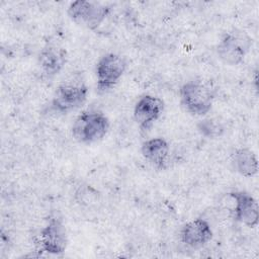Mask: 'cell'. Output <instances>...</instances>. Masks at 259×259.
Returning <instances> with one entry per match:
<instances>
[{"mask_svg": "<svg viewBox=\"0 0 259 259\" xmlns=\"http://www.w3.org/2000/svg\"><path fill=\"white\" fill-rule=\"evenodd\" d=\"M179 96L182 107L188 113L202 116L211 109L215 92L209 82L190 80L181 86Z\"/></svg>", "mask_w": 259, "mask_h": 259, "instance_id": "obj_1", "label": "cell"}, {"mask_svg": "<svg viewBox=\"0 0 259 259\" xmlns=\"http://www.w3.org/2000/svg\"><path fill=\"white\" fill-rule=\"evenodd\" d=\"M109 130V119L99 110H84L74 120L72 136L80 144L101 141Z\"/></svg>", "mask_w": 259, "mask_h": 259, "instance_id": "obj_2", "label": "cell"}, {"mask_svg": "<svg viewBox=\"0 0 259 259\" xmlns=\"http://www.w3.org/2000/svg\"><path fill=\"white\" fill-rule=\"evenodd\" d=\"M126 68L127 61L125 57L115 53H108L102 56L95 69L98 92L104 93L113 88L123 76Z\"/></svg>", "mask_w": 259, "mask_h": 259, "instance_id": "obj_4", "label": "cell"}, {"mask_svg": "<svg viewBox=\"0 0 259 259\" xmlns=\"http://www.w3.org/2000/svg\"><path fill=\"white\" fill-rule=\"evenodd\" d=\"M232 164L236 172L250 178L258 172V159L256 154L248 148H239L232 155Z\"/></svg>", "mask_w": 259, "mask_h": 259, "instance_id": "obj_13", "label": "cell"}, {"mask_svg": "<svg viewBox=\"0 0 259 259\" xmlns=\"http://www.w3.org/2000/svg\"><path fill=\"white\" fill-rule=\"evenodd\" d=\"M67 51L58 45L45 46L37 57L38 65L41 71L49 77L58 75L67 63Z\"/></svg>", "mask_w": 259, "mask_h": 259, "instance_id": "obj_11", "label": "cell"}, {"mask_svg": "<svg viewBox=\"0 0 259 259\" xmlns=\"http://www.w3.org/2000/svg\"><path fill=\"white\" fill-rule=\"evenodd\" d=\"M235 202L234 217L236 221L247 226L255 228L259 222V207L257 200L247 191L239 190L230 193Z\"/></svg>", "mask_w": 259, "mask_h": 259, "instance_id": "obj_9", "label": "cell"}, {"mask_svg": "<svg viewBox=\"0 0 259 259\" xmlns=\"http://www.w3.org/2000/svg\"><path fill=\"white\" fill-rule=\"evenodd\" d=\"M164 101L154 95H143L134 107V118L142 133H147L153 124L162 116Z\"/></svg>", "mask_w": 259, "mask_h": 259, "instance_id": "obj_8", "label": "cell"}, {"mask_svg": "<svg viewBox=\"0 0 259 259\" xmlns=\"http://www.w3.org/2000/svg\"><path fill=\"white\" fill-rule=\"evenodd\" d=\"M252 47L251 36L244 30L232 29L224 33L217 46L220 60L229 65L241 64Z\"/></svg>", "mask_w": 259, "mask_h": 259, "instance_id": "obj_3", "label": "cell"}, {"mask_svg": "<svg viewBox=\"0 0 259 259\" xmlns=\"http://www.w3.org/2000/svg\"><path fill=\"white\" fill-rule=\"evenodd\" d=\"M37 244L41 251L49 254L57 255L66 250L68 236L62 219L54 215L48 220L46 226L39 232Z\"/></svg>", "mask_w": 259, "mask_h": 259, "instance_id": "obj_7", "label": "cell"}, {"mask_svg": "<svg viewBox=\"0 0 259 259\" xmlns=\"http://www.w3.org/2000/svg\"><path fill=\"white\" fill-rule=\"evenodd\" d=\"M88 87L81 81H67L61 84L52 99V108L67 114L80 108L87 100Z\"/></svg>", "mask_w": 259, "mask_h": 259, "instance_id": "obj_5", "label": "cell"}, {"mask_svg": "<svg viewBox=\"0 0 259 259\" xmlns=\"http://www.w3.org/2000/svg\"><path fill=\"white\" fill-rule=\"evenodd\" d=\"M197 130L201 136L207 139H217L224 134L223 124L214 118H205L199 120L197 123Z\"/></svg>", "mask_w": 259, "mask_h": 259, "instance_id": "obj_14", "label": "cell"}, {"mask_svg": "<svg viewBox=\"0 0 259 259\" xmlns=\"http://www.w3.org/2000/svg\"><path fill=\"white\" fill-rule=\"evenodd\" d=\"M181 241L188 247L199 249L205 246L212 238V230L204 219H194L186 223L180 233Z\"/></svg>", "mask_w": 259, "mask_h": 259, "instance_id": "obj_10", "label": "cell"}, {"mask_svg": "<svg viewBox=\"0 0 259 259\" xmlns=\"http://www.w3.org/2000/svg\"><path fill=\"white\" fill-rule=\"evenodd\" d=\"M110 8L95 1L77 0L68 7V15L76 24L94 30L105 20Z\"/></svg>", "mask_w": 259, "mask_h": 259, "instance_id": "obj_6", "label": "cell"}, {"mask_svg": "<svg viewBox=\"0 0 259 259\" xmlns=\"http://www.w3.org/2000/svg\"><path fill=\"white\" fill-rule=\"evenodd\" d=\"M141 152L143 157L158 169H165L170 153L168 142L161 138H152L142 144Z\"/></svg>", "mask_w": 259, "mask_h": 259, "instance_id": "obj_12", "label": "cell"}]
</instances>
